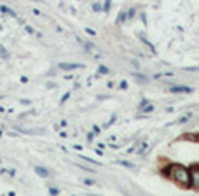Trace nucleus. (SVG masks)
<instances>
[{
	"instance_id": "obj_12",
	"label": "nucleus",
	"mask_w": 199,
	"mask_h": 196,
	"mask_svg": "<svg viewBox=\"0 0 199 196\" xmlns=\"http://www.w3.org/2000/svg\"><path fill=\"white\" fill-rule=\"evenodd\" d=\"M25 30H26L28 33H32V35H37L38 39H42V33H40V32H37V30H35L33 26H30V25H26V26H25Z\"/></svg>"
},
{
	"instance_id": "obj_40",
	"label": "nucleus",
	"mask_w": 199,
	"mask_h": 196,
	"mask_svg": "<svg viewBox=\"0 0 199 196\" xmlns=\"http://www.w3.org/2000/svg\"><path fill=\"white\" fill-rule=\"evenodd\" d=\"M74 149H75V151H82V145H79V144H75V145H74Z\"/></svg>"
},
{
	"instance_id": "obj_29",
	"label": "nucleus",
	"mask_w": 199,
	"mask_h": 196,
	"mask_svg": "<svg viewBox=\"0 0 199 196\" xmlns=\"http://www.w3.org/2000/svg\"><path fill=\"white\" fill-rule=\"evenodd\" d=\"M93 9H94L96 12H100V11H101V4H100V2H96V4H93Z\"/></svg>"
},
{
	"instance_id": "obj_28",
	"label": "nucleus",
	"mask_w": 199,
	"mask_h": 196,
	"mask_svg": "<svg viewBox=\"0 0 199 196\" xmlns=\"http://www.w3.org/2000/svg\"><path fill=\"white\" fill-rule=\"evenodd\" d=\"M93 133H94V135H100V133H101V128L94 124V126H93Z\"/></svg>"
},
{
	"instance_id": "obj_15",
	"label": "nucleus",
	"mask_w": 199,
	"mask_h": 196,
	"mask_svg": "<svg viewBox=\"0 0 199 196\" xmlns=\"http://www.w3.org/2000/svg\"><path fill=\"white\" fill-rule=\"evenodd\" d=\"M135 14H136V9L131 7L129 11H126V19H133V18H135Z\"/></svg>"
},
{
	"instance_id": "obj_34",
	"label": "nucleus",
	"mask_w": 199,
	"mask_h": 196,
	"mask_svg": "<svg viewBox=\"0 0 199 196\" xmlns=\"http://www.w3.org/2000/svg\"><path fill=\"white\" fill-rule=\"evenodd\" d=\"M94 154H96V156H101V154H103V149L96 147V149H94Z\"/></svg>"
},
{
	"instance_id": "obj_41",
	"label": "nucleus",
	"mask_w": 199,
	"mask_h": 196,
	"mask_svg": "<svg viewBox=\"0 0 199 196\" xmlns=\"http://www.w3.org/2000/svg\"><path fill=\"white\" fill-rule=\"evenodd\" d=\"M4 112H5V109H4L2 105H0V114H4Z\"/></svg>"
},
{
	"instance_id": "obj_8",
	"label": "nucleus",
	"mask_w": 199,
	"mask_h": 196,
	"mask_svg": "<svg viewBox=\"0 0 199 196\" xmlns=\"http://www.w3.org/2000/svg\"><path fill=\"white\" fill-rule=\"evenodd\" d=\"M140 111H142L143 114H152L154 111H156V107H154L152 103H147V105H143V107H140Z\"/></svg>"
},
{
	"instance_id": "obj_6",
	"label": "nucleus",
	"mask_w": 199,
	"mask_h": 196,
	"mask_svg": "<svg viewBox=\"0 0 199 196\" xmlns=\"http://www.w3.org/2000/svg\"><path fill=\"white\" fill-rule=\"evenodd\" d=\"M0 12H2V14H7V16H11V18H18V12L12 11V9L7 7V5H0Z\"/></svg>"
},
{
	"instance_id": "obj_1",
	"label": "nucleus",
	"mask_w": 199,
	"mask_h": 196,
	"mask_svg": "<svg viewBox=\"0 0 199 196\" xmlns=\"http://www.w3.org/2000/svg\"><path fill=\"white\" fill-rule=\"evenodd\" d=\"M164 175H168L169 179H173L180 187L189 189L190 187V179H189V168L183 165H169L168 170L164 172Z\"/></svg>"
},
{
	"instance_id": "obj_17",
	"label": "nucleus",
	"mask_w": 199,
	"mask_h": 196,
	"mask_svg": "<svg viewBox=\"0 0 199 196\" xmlns=\"http://www.w3.org/2000/svg\"><path fill=\"white\" fill-rule=\"evenodd\" d=\"M80 159H84V161H87V163H93V165H100V161H96V159H93V158H89V156H80Z\"/></svg>"
},
{
	"instance_id": "obj_11",
	"label": "nucleus",
	"mask_w": 199,
	"mask_h": 196,
	"mask_svg": "<svg viewBox=\"0 0 199 196\" xmlns=\"http://www.w3.org/2000/svg\"><path fill=\"white\" fill-rule=\"evenodd\" d=\"M115 121H117V116H115V114H114V116H110V119H108V121L103 124V128H101V130H107V128H110V126H112Z\"/></svg>"
},
{
	"instance_id": "obj_27",
	"label": "nucleus",
	"mask_w": 199,
	"mask_h": 196,
	"mask_svg": "<svg viewBox=\"0 0 199 196\" xmlns=\"http://www.w3.org/2000/svg\"><path fill=\"white\" fill-rule=\"evenodd\" d=\"M135 151H136V145H131V147H127V149H126V154H133Z\"/></svg>"
},
{
	"instance_id": "obj_13",
	"label": "nucleus",
	"mask_w": 199,
	"mask_h": 196,
	"mask_svg": "<svg viewBox=\"0 0 199 196\" xmlns=\"http://www.w3.org/2000/svg\"><path fill=\"white\" fill-rule=\"evenodd\" d=\"M108 72H110V68L105 67V65H100V67H98V75H107Z\"/></svg>"
},
{
	"instance_id": "obj_24",
	"label": "nucleus",
	"mask_w": 199,
	"mask_h": 196,
	"mask_svg": "<svg viewBox=\"0 0 199 196\" xmlns=\"http://www.w3.org/2000/svg\"><path fill=\"white\" fill-rule=\"evenodd\" d=\"M110 4H112V0H105V5H103V12H108V11H110Z\"/></svg>"
},
{
	"instance_id": "obj_39",
	"label": "nucleus",
	"mask_w": 199,
	"mask_h": 196,
	"mask_svg": "<svg viewBox=\"0 0 199 196\" xmlns=\"http://www.w3.org/2000/svg\"><path fill=\"white\" fill-rule=\"evenodd\" d=\"M107 86H108V88H114L115 82H114V81H108V84H107Z\"/></svg>"
},
{
	"instance_id": "obj_23",
	"label": "nucleus",
	"mask_w": 199,
	"mask_h": 196,
	"mask_svg": "<svg viewBox=\"0 0 199 196\" xmlns=\"http://www.w3.org/2000/svg\"><path fill=\"white\" fill-rule=\"evenodd\" d=\"M70 96H72V93H70V91H68V93H65V95H63V96H61V100H59V103H61V105H63V103H65V102H66V100H68V98H70Z\"/></svg>"
},
{
	"instance_id": "obj_44",
	"label": "nucleus",
	"mask_w": 199,
	"mask_h": 196,
	"mask_svg": "<svg viewBox=\"0 0 199 196\" xmlns=\"http://www.w3.org/2000/svg\"><path fill=\"white\" fill-rule=\"evenodd\" d=\"M0 163H2V159H0Z\"/></svg>"
},
{
	"instance_id": "obj_4",
	"label": "nucleus",
	"mask_w": 199,
	"mask_h": 196,
	"mask_svg": "<svg viewBox=\"0 0 199 196\" xmlns=\"http://www.w3.org/2000/svg\"><path fill=\"white\" fill-rule=\"evenodd\" d=\"M171 93H192L194 90L190 88V86H185V84H178V86H171L169 88Z\"/></svg>"
},
{
	"instance_id": "obj_5",
	"label": "nucleus",
	"mask_w": 199,
	"mask_h": 196,
	"mask_svg": "<svg viewBox=\"0 0 199 196\" xmlns=\"http://www.w3.org/2000/svg\"><path fill=\"white\" fill-rule=\"evenodd\" d=\"M33 170H35V173L38 177H42V179H47L49 175H51V172L47 170V168H44V166H33Z\"/></svg>"
},
{
	"instance_id": "obj_43",
	"label": "nucleus",
	"mask_w": 199,
	"mask_h": 196,
	"mask_svg": "<svg viewBox=\"0 0 199 196\" xmlns=\"http://www.w3.org/2000/svg\"><path fill=\"white\" fill-rule=\"evenodd\" d=\"M0 30H4V26H2V25H0Z\"/></svg>"
},
{
	"instance_id": "obj_33",
	"label": "nucleus",
	"mask_w": 199,
	"mask_h": 196,
	"mask_svg": "<svg viewBox=\"0 0 199 196\" xmlns=\"http://www.w3.org/2000/svg\"><path fill=\"white\" fill-rule=\"evenodd\" d=\"M66 126H68V123H66L65 119H63V121H59V124H58V128H66Z\"/></svg>"
},
{
	"instance_id": "obj_20",
	"label": "nucleus",
	"mask_w": 199,
	"mask_h": 196,
	"mask_svg": "<svg viewBox=\"0 0 199 196\" xmlns=\"http://www.w3.org/2000/svg\"><path fill=\"white\" fill-rule=\"evenodd\" d=\"M182 140H192V142H197V135H183Z\"/></svg>"
},
{
	"instance_id": "obj_3",
	"label": "nucleus",
	"mask_w": 199,
	"mask_h": 196,
	"mask_svg": "<svg viewBox=\"0 0 199 196\" xmlns=\"http://www.w3.org/2000/svg\"><path fill=\"white\" fill-rule=\"evenodd\" d=\"M58 68L63 70V72H74V70H77V68H84V65H82V63H65V61H61V63L58 65Z\"/></svg>"
},
{
	"instance_id": "obj_2",
	"label": "nucleus",
	"mask_w": 199,
	"mask_h": 196,
	"mask_svg": "<svg viewBox=\"0 0 199 196\" xmlns=\"http://www.w3.org/2000/svg\"><path fill=\"white\" fill-rule=\"evenodd\" d=\"M189 179H190V187L199 191V165H192L189 168Z\"/></svg>"
},
{
	"instance_id": "obj_19",
	"label": "nucleus",
	"mask_w": 199,
	"mask_h": 196,
	"mask_svg": "<svg viewBox=\"0 0 199 196\" xmlns=\"http://www.w3.org/2000/svg\"><path fill=\"white\" fill-rule=\"evenodd\" d=\"M94 137H96V135H94L93 132H87V133H86V138H87V144H91V142H94Z\"/></svg>"
},
{
	"instance_id": "obj_35",
	"label": "nucleus",
	"mask_w": 199,
	"mask_h": 196,
	"mask_svg": "<svg viewBox=\"0 0 199 196\" xmlns=\"http://www.w3.org/2000/svg\"><path fill=\"white\" fill-rule=\"evenodd\" d=\"M32 14H33V16H40L42 12H40L38 9H35V7H33V9H32Z\"/></svg>"
},
{
	"instance_id": "obj_16",
	"label": "nucleus",
	"mask_w": 199,
	"mask_h": 196,
	"mask_svg": "<svg viewBox=\"0 0 199 196\" xmlns=\"http://www.w3.org/2000/svg\"><path fill=\"white\" fill-rule=\"evenodd\" d=\"M124 21H126V11H122V12L117 16V21H115V23H117V25H122Z\"/></svg>"
},
{
	"instance_id": "obj_37",
	"label": "nucleus",
	"mask_w": 199,
	"mask_h": 196,
	"mask_svg": "<svg viewBox=\"0 0 199 196\" xmlns=\"http://www.w3.org/2000/svg\"><path fill=\"white\" fill-rule=\"evenodd\" d=\"M21 105H30V100H19Z\"/></svg>"
},
{
	"instance_id": "obj_14",
	"label": "nucleus",
	"mask_w": 199,
	"mask_h": 196,
	"mask_svg": "<svg viewBox=\"0 0 199 196\" xmlns=\"http://www.w3.org/2000/svg\"><path fill=\"white\" fill-rule=\"evenodd\" d=\"M115 163L121 165V166H124V168H131V166H133V163H131V161H126V159H117Z\"/></svg>"
},
{
	"instance_id": "obj_38",
	"label": "nucleus",
	"mask_w": 199,
	"mask_h": 196,
	"mask_svg": "<svg viewBox=\"0 0 199 196\" xmlns=\"http://www.w3.org/2000/svg\"><path fill=\"white\" fill-rule=\"evenodd\" d=\"M147 103H148V100H147V98H143V100L140 102V107H143V105H147Z\"/></svg>"
},
{
	"instance_id": "obj_25",
	"label": "nucleus",
	"mask_w": 199,
	"mask_h": 196,
	"mask_svg": "<svg viewBox=\"0 0 199 196\" xmlns=\"http://www.w3.org/2000/svg\"><path fill=\"white\" fill-rule=\"evenodd\" d=\"M157 77H173V72H164V74H156V79Z\"/></svg>"
},
{
	"instance_id": "obj_26",
	"label": "nucleus",
	"mask_w": 199,
	"mask_h": 196,
	"mask_svg": "<svg viewBox=\"0 0 199 196\" xmlns=\"http://www.w3.org/2000/svg\"><path fill=\"white\" fill-rule=\"evenodd\" d=\"M135 77H136V79H140V81H143V82H147V81H148V77H147V75H143V74H135Z\"/></svg>"
},
{
	"instance_id": "obj_32",
	"label": "nucleus",
	"mask_w": 199,
	"mask_h": 196,
	"mask_svg": "<svg viewBox=\"0 0 199 196\" xmlns=\"http://www.w3.org/2000/svg\"><path fill=\"white\" fill-rule=\"evenodd\" d=\"M47 191H49L51 194H59V189H56V187H49Z\"/></svg>"
},
{
	"instance_id": "obj_36",
	"label": "nucleus",
	"mask_w": 199,
	"mask_h": 196,
	"mask_svg": "<svg viewBox=\"0 0 199 196\" xmlns=\"http://www.w3.org/2000/svg\"><path fill=\"white\" fill-rule=\"evenodd\" d=\"M19 81H21V84H26V82H28V77H26V75H23Z\"/></svg>"
},
{
	"instance_id": "obj_42",
	"label": "nucleus",
	"mask_w": 199,
	"mask_h": 196,
	"mask_svg": "<svg viewBox=\"0 0 199 196\" xmlns=\"http://www.w3.org/2000/svg\"><path fill=\"white\" fill-rule=\"evenodd\" d=\"M4 137V133H2V130H0V138H2Z\"/></svg>"
},
{
	"instance_id": "obj_18",
	"label": "nucleus",
	"mask_w": 199,
	"mask_h": 196,
	"mask_svg": "<svg viewBox=\"0 0 199 196\" xmlns=\"http://www.w3.org/2000/svg\"><path fill=\"white\" fill-rule=\"evenodd\" d=\"M75 166H79L80 170H86V172H89V173H96V170H94V168H91V166H84V165H75Z\"/></svg>"
},
{
	"instance_id": "obj_22",
	"label": "nucleus",
	"mask_w": 199,
	"mask_h": 196,
	"mask_svg": "<svg viewBox=\"0 0 199 196\" xmlns=\"http://www.w3.org/2000/svg\"><path fill=\"white\" fill-rule=\"evenodd\" d=\"M129 88V84H127V81H121V84H119V90H122V91H126Z\"/></svg>"
},
{
	"instance_id": "obj_21",
	"label": "nucleus",
	"mask_w": 199,
	"mask_h": 196,
	"mask_svg": "<svg viewBox=\"0 0 199 196\" xmlns=\"http://www.w3.org/2000/svg\"><path fill=\"white\" fill-rule=\"evenodd\" d=\"M0 173H9V175H16V170H7V168H0Z\"/></svg>"
},
{
	"instance_id": "obj_30",
	"label": "nucleus",
	"mask_w": 199,
	"mask_h": 196,
	"mask_svg": "<svg viewBox=\"0 0 199 196\" xmlns=\"http://www.w3.org/2000/svg\"><path fill=\"white\" fill-rule=\"evenodd\" d=\"M86 33H87V35H91V37H94V35H96V32H94L93 28H86Z\"/></svg>"
},
{
	"instance_id": "obj_7",
	"label": "nucleus",
	"mask_w": 199,
	"mask_h": 196,
	"mask_svg": "<svg viewBox=\"0 0 199 196\" xmlns=\"http://www.w3.org/2000/svg\"><path fill=\"white\" fill-rule=\"evenodd\" d=\"M190 117H192V112H187V114H183V116H180L178 119H176V124H185V123H189Z\"/></svg>"
},
{
	"instance_id": "obj_10",
	"label": "nucleus",
	"mask_w": 199,
	"mask_h": 196,
	"mask_svg": "<svg viewBox=\"0 0 199 196\" xmlns=\"http://www.w3.org/2000/svg\"><path fill=\"white\" fill-rule=\"evenodd\" d=\"M0 58H2V60H9L11 58V54H9V51L2 46V44H0Z\"/></svg>"
},
{
	"instance_id": "obj_9",
	"label": "nucleus",
	"mask_w": 199,
	"mask_h": 196,
	"mask_svg": "<svg viewBox=\"0 0 199 196\" xmlns=\"http://www.w3.org/2000/svg\"><path fill=\"white\" fill-rule=\"evenodd\" d=\"M147 149H148V142H142V144H140V147H138V151H136V154L143 156L145 152H147Z\"/></svg>"
},
{
	"instance_id": "obj_31",
	"label": "nucleus",
	"mask_w": 199,
	"mask_h": 196,
	"mask_svg": "<svg viewBox=\"0 0 199 196\" xmlns=\"http://www.w3.org/2000/svg\"><path fill=\"white\" fill-rule=\"evenodd\" d=\"M84 184L86 186H94V180L93 179H84Z\"/></svg>"
}]
</instances>
